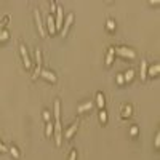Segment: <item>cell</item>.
<instances>
[{"instance_id":"7c38bea8","label":"cell","mask_w":160,"mask_h":160,"mask_svg":"<svg viewBox=\"0 0 160 160\" xmlns=\"http://www.w3.org/2000/svg\"><path fill=\"white\" fill-rule=\"evenodd\" d=\"M77 128H79V122H74V125H71L69 130L66 131V138H72V135L77 131Z\"/></svg>"},{"instance_id":"cb8c5ba5","label":"cell","mask_w":160,"mask_h":160,"mask_svg":"<svg viewBox=\"0 0 160 160\" xmlns=\"http://www.w3.org/2000/svg\"><path fill=\"white\" fill-rule=\"evenodd\" d=\"M69 160H77V151H75V149H72L71 155H69Z\"/></svg>"},{"instance_id":"484cf974","label":"cell","mask_w":160,"mask_h":160,"mask_svg":"<svg viewBox=\"0 0 160 160\" xmlns=\"http://www.w3.org/2000/svg\"><path fill=\"white\" fill-rule=\"evenodd\" d=\"M43 119H45L47 122H50V119H51V115H50V112H48V110H43Z\"/></svg>"},{"instance_id":"7402d4cb","label":"cell","mask_w":160,"mask_h":160,"mask_svg":"<svg viewBox=\"0 0 160 160\" xmlns=\"http://www.w3.org/2000/svg\"><path fill=\"white\" fill-rule=\"evenodd\" d=\"M10 37V32L8 31H2V29H0V40H6V39H8Z\"/></svg>"},{"instance_id":"83f0119b","label":"cell","mask_w":160,"mask_h":160,"mask_svg":"<svg viewBox=\"0 0 160 160\" xmlns=\"http://www.w3.org/2000/svg\"><path fill=\"white\" fill-rule=\"evenodd\" d=\"M158 146H160V133L155 135V147H158Z\"/></svg>"},{"instance_id":"ac0fdd59","label":"cell","mask_w":160,"mask_h":160,"mask_svg":"<svg viewBox=\"0 0 160 160\" xmlns=\"http://www.w3.org/2000/svg\"><path fill=\"white\" fill-rule=\"evenodd\" d=\"M53 131H54V125H53V123H50V122H48V125H47V128H45V133H47V136H50V135H53Z\"/></svg>"},{"instance_id":"ffe728a7","label":"cell","mask_w":160,"mask_h":160,"mask_svg":"<svg viewBox=\"0 0 160 160\" xmlns=\"http://www.w3.org/2000/svg\"><path fill=\"white\" fill-rule=\"evenodd\" d=\"M106 27H107L109 31H114L115 29V21L114 19H107L106 21Z\"/></svg>"},{"instance_id":"603a6c76","label":"cell","mask_w":160,"mask_h":160,"mask_svg":"<svg viewBox=\"0 0 160 160\" xmlns=\"http://www.w3.org/2000/svg\"><path fill=\"white\" fill-rule=\"evenodd\" d=\"M115 80H117V83H119V85H123V83H125V80H123V75H122V74H119V75H117V77H115Z\"/></svg>"},{"instance_id":"277c9868","label":"cell","mask_w":160,"mask_h":160,"mask_svg":"<svg viewBox=\"0 0 160 160\" xmlns=\"http://www.w3.org/2000/svg\"><path fill=\"white\" fill-rule=\"evenodd\" d=\"M35 23H37V29H39V32H40V35L42 37H47V31H45V26H43V21H42V18H40V13H39V10H35Z\"/></svg>"},{"instance_id":"4fadbf2b","label":"cell","mask_w":160,"mask_h":160,"mask_svg":"<svg viewBox=\"0 0 160 160\" xmlns=\"http://www.w3.org/2000/svg\"><path fill=\"white\" fill-rule=\"evenodd\" d=\"M122 75H123V80L125 82H131V80H133V77H135V71H133V69H128V71L125 74H122Z\"/></svg>"},{"instance_id":"52a82bcc","label":"cell","mask_w":160,"mask_h":160,"mask_svg":"<svg viewBox=\"0 0 160 160\" xmlns=\"http://www.w3.org/2000/svg\"><path fill=\"white\" fill-rule=\"evenodd\" d=\"M54 138H56V144L61 146V120L59 122H54Z\"/></svg>"},{"instance_id":"ba28073f","label":"cell","mask_w":160,"mask_h":160,"mask_svg":"<svg viewBox=\"0 0 160 160\" xmlns=\"http://www.w3.org/2000/svg\"><path fill=\"white\" fill-rule=\"evenodd\" d=\"M47 24H48V32H50V34H54V32H56V26H54V18H53L51 15H48Z\"/></svg>"},{"instance_id":"3957f363","label":"cell","mask_w":160,"mask_h":160,"mask_svg":"<svg viewBox=\"0 0 160 160\" xmlns=\"http://www.w3.org/2000/svg\"><path fill=\"white\" fill-rule=\"evenodd\" d=\"M72 21H74V13H71V15H67V18L62 21V27H61V35L64 37L66 34H67V31H69V27H71V24H72Z\"/></svg>"},{"instance_id":"d6986e66","label":"cell","mask_w":160,"mask_h":160,"mask_svg":"<svg viewBox=\"0 0 160 160\" xmlns=\"http://www.w3.org/2000/svg\"><path fill=\"white\" fill-rule=\"evenodd\" d=\"M99 120H101V123H106L107 122V114H106V110H104V109L99 110Z\"/></svg>"},{"instance_id":"5bb4252c","label":"cell","mask_w":160,"mask_h":160,"mask_svg":"<svg viewBox=\"0 0 160 160\" xmlns=\"http://www.w3.org/2000/svg\"><path fill=\"white\" fill-rule=\"evenodd\" d=\"M91 107H93V102L87 101L85 104H80V106L77 107V112H83V110H88V109H91Z\"/></svg>"},{"instance_id":"e0dca14e","label":"cell","mask_w":160,"mask_h":160,"mask_svg":"<svg viewBox=\"0 0 160 160\" xmlns=\"http://www.w3.org/2000/svg\"><path fill=\"white\" fill-rule=\"evenodd\" d=\"M130 115H131V106H125L123 110H122V117L127 119V117H130Z\"/></svg>"},{"instance_id":"44dd1931","label":"cell","mask_w":160,"mask_h":160,"mask_svg":"<svg viewBox=\"0 0 160 160\" xmlns=\"http://www.w3.org/2000/svg\"><path fill=\"white\" fill-rule=\"evenodd\" d=\"M10 152H11V155L15 157V158H19V151H18L16 146H11V147H10Z\"/></svg>"},{"instance_id":"8992f818","label":"cell","mask_w":160,"mask_h":160,"mask_svg":"<svg viewBox=\"0 0 160 160\" xmlns=\"http://www.w3.org/2000/svg\"><path fill=\"white\" fill-rule=\"evenodd\" d=\"M40 75H42V77H43V79L50 80V82H56V80H58V77H56V75H54L51 71H48V69H42Z\"/></svg>"},{"instance_id":"7a4b0ae2","label":"cell","mask_w":160,"mask_h":160,"mask_svg":"<svg viewBox=\"0 0 160 160\" xmlns=\"http://www.w3.org/2000/svg\"><path fill=\"white\" fill-rule=\"evenodd\" d=\"M35 62H37V69L34 71L32 79H37L40 75V72H42V53H40L39 48H35Z\"/></svg>"},{"instance_id":"5b68a950","label":"cell","mask_w":160,"mask_h":160,"mask_svg":"<svg viewBox=\"0 0 160 160\" xmlns=\"http://www.w3.org/2000/svg\"><path fill=\"white\" fill-rule=\"evenodd\" d=\"M19 50H21V56H23V61H24L26 69H29V67H31V58H29V54H27L26 47H24L23 43H21V45H19Z\"/></svg>"},{"instance_id":"9a60e30c","label":"cell","mask_w":160,"mask_h":160,"mask_svg":"<svg viewBox=\"0 0 160 160\" xmlns=\"http://www.w3.org/2000/svg\"><path fill=\"white\" fill-rule=\"evenodd\" d=\"M54 120L56 122H59V114H61V110H59V99H56L54 101Z\"/></svg>"},{"instance_id":"f1b7e54d","label":"cell","mask_w":160,"mask_h":160,"mask_svg":"<svg viewBox=\"0 0 160 160\" xmlns=\"http://www.w3.org/2000/svg\"><path fill=\"white\" fill-rule=\"evenodd\" d=\"M5 151H8V147H6V146H3L2 143H0V152H5Z\"/></svg>"},{"instance_id":"6da1fadb","label":"cell","mask_w":160,"mask_h":160,"mask_svg":"<svg viewBox=\"0 0 160 160\" xmlns=\"http://www.w3.org/2000/svg\"><path fill=\"white\" fill-rule=\"evenodd\" d=\"M115 53H119L120 56H125V58H136V53L135 50H131V48H127V47H119V48H115Z\"/></svg>"},{"instance_id":"30bf717a","label":"cell","mask_w":160,"mask_h":160,"mask_svg":"<svg viewBox=\"0 0 160 160\" xmlns=\"http://www.w3.org/2000/svg\"><path fill=\"white\" fill-rule=\"evenodd\" d=\"M158 71H160V66L158 64H152V66L147 67V75H151V77H155V75L158 74Z\"/></svg>"},{"instance_id":"d4e9b609","label":"cell","mask_w":160,"mask_h":160,"mask_svg":"<svg viewBox=\"0 0 160 160\" xmlns=\"http://www.w3.org/2000/svg\"><path fill=\"white\" fill-rule=\"evenodd\" d=\"M50 8H51V10H50V13H56V8H58V6H56V3H54L53 0L50 2Z\"/></svg>"},{"instance_id":"8fae6325","label":"cell","mask_w":160,"mask_h":160,"mask_svg":"<svg viewBox=\"0 0 160 160\" xmlns=\"http://www.w3.org/2000/svg\"><path fill=\"white\" fill-rule=\"evenodd\" d=\"M114 54H115V48L110 47V48H109V51H107V56H106V66H110V64H112V61H114Z\"/></svg>"},{"instance_id":"9c48e42d","label":"cell","mask_w":160,"mask_h":160,"mask_svg":"<svg viewBox=\"0 0 160 160\" xmlns=\"http://www.w3.org/2000/svg\"><path fill=\"white\" fill-rule=\"evenodd\" d=\"M140 77L143 80H146V77H147V62L146 61H141V67H140Z\"/></svg>"},{"instance_id":"2e32d148","label":"cell","mask_w":160,"mask_h":160,"mask_svg":"<svg viewBox=\"0 0 160 160\" xmlns=\"http://www.w3.org/2000/svg\"><path fill=\"white\" fill-rule=\"evenodd\" d=\"M96 104H98L99 109H104V95H102V93H98V95H96Z\"/></svg>"},{"instance_id":"4316f807","label":"cell","mask_w":160,"mask_h":160,"mask_svg":"<svg viewBox=\"0 0 160 160\" xmlns=\"http://www.w3.org/2000/svg\"><path fill=\"white\" fill-rule=\"evenodd\" d=\"M130 135H131V136L138 135V127H131V130H130Z\"/></svg>"}]
</instances>
